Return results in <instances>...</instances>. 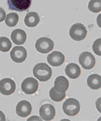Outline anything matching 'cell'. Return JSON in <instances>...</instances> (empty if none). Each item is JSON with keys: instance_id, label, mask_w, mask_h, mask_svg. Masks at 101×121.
I'll return each mask as SVG.
<instances>
[{"instance_id": "6da1fadb", "label": "cell", "mask_w": 101, "mask_h": 121, "mask_svg": "<svg viewBox=\"0 0 101 121\" xmlns=\"http://www.w3.org/2000/svg\"><path fill=\"white\" fill-rule=\"evenodd\" d=\"M33 74L40 82H46L52 76V69L46 63H40L34 66Z\"/></svg>"}, {"instance_id": "7a4b0ae2", "label": "cell", "mask_w": 101, "mask_h": 121, "mask_svg": "<svg viewBox=\"0 0 101 121\" xmlns=\"http://www.w3.org/2000/svg\"><path fill=\"white\" fill-rule=\"evenodd\" d=\"M62 110L66 115L76 116L80 111V103L77 99L68 98L62 104Z\"/></svg>"}, {"instance_id": "3957f363", "label": "cell", "mask_w": 101, "mask_h": 121, "mask_svg": "<svg viewBox=\"0 0 101 121\" xmlns=\"http://www.w3.org/2000/svg\"><path fill=\"white\" fill-rule=\"evenodd\" d=\"M87 29L85 26L81 23H77L73 25L69 30V35L72 39L76 41H81L84 40L87 36Z\"/></svg>"}, {"instance_id": "277c9868", "label": "cell", "mask_w": 101, "mask_h": 121, "mask_svg": "<svg viewBox=\"0 0 101 121\" xmlns=\"http://www.w3.org/2000/svg\"><path fill=\"white\" fill-rule=\"evenodd\" d=\"M36 50L40 53H47L54 47V43L48 37H40L36 41Z\"/></svg>"}, {"instance_id": "5b68a950", "label": "cell", "mask_w": 101, "mask_h": 121, "mask_svg": "<svg viewBox=\"0 0 101 121\" xmlns=\"http://www.w3.org/2000/svg\"><path fill=\"white\" fill-rule=\"evenodd\" d=\"M9 9L17 12H24L28 9L32 0H7Z\"/></svg>"}, {"instance_id": "8992f818", "label": "cell", "mask_w": 101, "mask_h": 121, "mask_svg": "<svg viewBox=\"0 0 101 121\" xmlns=\"http://www.w3.org/2000/svg\"><path fill=\"white\" fill-rule=\"evenodd\" d=\"M79 63L84 69H91L96 64L95 57L90 52H83L79 56Z\"/></svg>"}, {"instance_id": "52a82bcc", "label": "cell", "mask_w": 101, "mask_h": 121, "mask_svg": "<svg viewBox=\"0 0 101 121\" xmlns=\"http://www.w3.org/2000/svg\"><path fill=\"white\" fill-rule=\"evenodd\" d=\"M16 84L12 78H5L0 81V93L4 95H10L15 91Z\"/></svg>"}, {"instance_id": "ba28073f", "label": "cell", "mask_w": 101, "mask_h": 121, "mask_svg": "<svg viewBox=\"0 0 101 121\" xmlns=\"http://www.w3.org/2000/svg\"><path fill=\"white\" fill-rule=\"evenodd\" d=\"M38 86L39 84L37 80L32 77L25 78L21 83V89L26 95H32L35 93L38 89Z\"/></svg>"}, {"instance_id": "9c48e42d", "label": "cell", "mask_w": 101, "mask_h": 121, "mask_svg": "<svg viewBox=\"0 0 101 121\" xmlns=\"http://www.w3.org/2000/svg\"><path fill=\"white\" fill-rule=\"evenodd\" d=\"M27 50L23 47H15L11 51L10 56L11 59L17 63H21L26 60L27 58Z\"/></svg>"}, {"instance_id": "30bf717a", "label": "cell", "mask_w": 101, "mask_h": 121, "mask_svg": "<svg viewBox=\"0 0 101 121\" xmlns=\"http://www.w3.org/2000/svg\"><path fill=\"white\" fill-rule=\"evenodd\" d=\"M55 115V109L50 104H45L40 107V116L43 120H51Z\"/></svg>"}, {"instance_id": "8fae6325", "label": "cell", "mask_w": 101, "mask_h": 121, "mask_svg": "<svg viewBox=\"0 0 101 121\" xmlns=\"http://www.w3.org/2000/svg\"><path fill=\"white\" fill-rule=\"evenodd\" d=\"M31 111H32V107L30 103L27 101H20L16 106V113L21 117H28Z\"/></svg>"}, {"instance_id": "7c38bea8", "label": "cell", "mask_w": 101, "mask_h": 121, "mask_svg": "<svg viewBox=\"0 0 101 121\" xmlns=\"http://www.w3.org/2000/svg\"><path fill=\"white\" fill-rule=\"evenodd\" d=\"M47 61L49 64L53 66H59L65 62V56L61 52L54 51L48 55Z\"/></svg>"}, {"instance_id": "4fadbf2b", "label": "cell", "mask_w": 101, "mask_h": 121, "mask_svg": "<svg viewBox=\"0 0 101 121\" xmlns=\"http://www.w3.org/2000/svg\"><path fill=\"white\" fill-rule=\"evenodd\" d=\"M11 38L13 43L16 45H22L27 40V34L25 31L21 29H16L12 32Z\"/></svg>"}, {"instance_id": "5bb4252c", "label": "cell", "mask_w": 101, "mask_h": 121, "mask_svg": "<svg viewBox=\"0 0 101 121\" xmlns=\"http://www.w3.org/2000/svg\"><path fill=\"white\" fill-rule=\"evenodd\" d=\"M65 73L69 78L75 79L78 78L81 75V69L77 64L70 63L65 67Z\"/></svg>"}, {"instance_id": "9a60e30c", "label": "cell", "mask_w": 101, "mask_h": 121, "mask_svg": "<svg viewBox=\"0 0 101 121\" xmlns=\"http://www.w3.org/2000/svg\"><path fill=\"white\" fill-rule=\"evenodd\" d=\"M40 22V17L37 12H31L27 13L24 18V23L26 26L30 27H36Z\"/></svg>"}, {"instance_id": "2e32d148", "label": "cell", "mask_w": 101, "mask_h": 121, "mask_svg": "<svg viewBox=\"0 0 101 121\" xmlns=\"http://www.w3.org/2000/svg\"><path fill=\"white\" fill-rule=\"evenodd\" d=\"M88 85L90 88L93 90L100 88L101 76L97 74H92L89 75V77L88 78Z\"/></svg>"}, {"instance_id": "e0dca14e", "label": "cell", "mask_w": 101, "mask_h": 121, "mask_svg": "<svg viewBox=\"0 0 101 121\" xmlns=\"http://www.w3.org/2000/svg\"><path fill=\"white\" fill-rule=\"evenodd\" d=\"M54 86L59 91L65 92L68 88L69 82L68 79L64 76H59L55 78Z\"/></svg>"}, {"instance_id": "ac0fdd59", "label": "cell", "mask_w": 101, "mask_h": 121, "mask_svg": "<svg viewBox=\"0 0 101 121\" xmlns=\"http://www.w3.org/2000/svg\"><path fill=\"white\" fill-rule=\"evenodd\" d=\"M50 97L53 101L55 102H59V101H62V100L65 98V92L59 91V90H58L54 86V87L52 88L50 91Z\"/></svg>"}, {"instance_id": "d6986e66", "label": "cell", "mask_w": 101, "mask_h": 121, "mask_svg": "<svg viewBox=\"0 0 101 121\" xmlns=\"http://www.w3.org/2000/svg\"><path fill=\"white\" fill-rule=\"evenodd\" d=\"M5 24L8 27H15L18 25L19 21V16L17 13H9L5 17Z\"/></svg>"}, {"instance_id": "ffe728a7", "label": "cell", "mask_w": 101, "mask_h": 121, "mask_svg": "<svg viewBox=\"0 0 101 121\" xmlns=\"http://www.w3.org/2000/svg\"><path fill=\"white\" fill-rule=\"evenodd\" d=\"M12 48V43L8 38L5 37H0V51L8 52Z\"/></svg>"}, {"instance_id": "44dd1931", "label": "cell", "mask_w": 101, "mask_h": 121, "mask_svg": "<svg viewBox=\"0 0 101 121\" xmlns=\"http://www.w3.org/2000/svg\"><path fill=\"white\" fill-rule=\"evenodd\" d=\"M88 9L93 13L101 12V0H90L88 3Z\"/></svg>"}, {"instance_id": "7402d4cb", "label": "cell", "mask_w": 101, "mask_h": 121, "mask_svg": "<svg viewBox=\"0 0 101 121\" xmlns=\"http://www.w3.org/2000/svg\"><path fill=\"white\" fill-rule=\"evenodd\" d=\"M93 50L98 56H101V39L99 38L94 41L93 44Z\"/></svg>"}, {"instance_id": "603a6c76", "label": "cell", "mask_w": 101, "mask_h": 121, "mask_svg": "<svg viewBox=\"0 0 101 121\" xmlns=\"http://www.w3.org/2000/svg\"><path fill=\"white\" fill-rule=\"evenodd\" d=\"M5 17H6V13L5 12V10L0 7V22H3L5 19Z\"/></svg>"}, {"instance_id": "cb8c5ba5", "label": "cell", "mask_w": 101, "mask_h": 121, "mask_svg": "<svg viewBox=\"0 0 101 121\" xmlns=\"http://www.w3.org/2000/svg\"><path fill=\"white\" fill-rule=\"evenodd\" d=\"M5 116L4 113L0 110V121H5Z\"/></svg>"}]
</instances>
